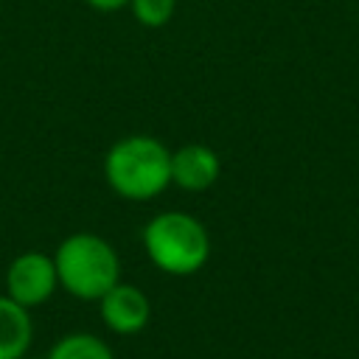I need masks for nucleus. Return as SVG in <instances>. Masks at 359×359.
Here are the masks:
<instances>
[{
  "mask_svg": "<svg viewBox=\"0 0 359 359\" xmlns=\"http://www.w3.org/2000/svg\"><path fill=\"white\" fill-rule=\"evenodd\" d=\"M129 8L143 28H163L171 22L177 0H129Z\"/></svg>",
  "mask_w": 359,
  "mask_h": 359,
  "instance_id": "1a4fd4ad",
  "label": "nucleus"
},
{
  "mask_svg": "<svg viewBox=\"0 0 359 359\" xmlns=\"http://www.w3.org/2000/svg\"><path fill=\"white\" fill-rule=\"evenodd\" d=\"M56 289H59V275H56L53 255L42 250H25L11 258L6 269V294L14 303L31 311L45 300H50Z\"/></svg>",
  "mask_w": 359,
  "mask_h": 359,
  "instance_id": "20e7f679",
  "label": "nucleus"
},
{
  "mask_svg": "<svg viewBox=\"0 0 359 359\" xmlns=\"http://www.w3.org/2000/svg\"><path fill=\"white\" fill-rule=\"evenodd\" d=\"M222 174L219 154L205 143H185L171 151V185L199 194L216 185Z\"/></svg>",
  "mask_w": 359,
  "mask_h": 359,
  "instance_id": "423d86ee",
  "label": "nucleus"
},
{
  "mask_svg": "<svg viewBox=\"0 0 359 359\" xmlns=\"http://www.w3.org/2000/svg\"><path fill=\"white\" fill-rule=\"evenodd\" d=\"M90 8L95 11H121V8H129V0H84Z\"/></svg>",
  "mask_w": 359,
  "mask_h": 359,
  "instance_id": "9d476101",
  "label": "nucleus"
},
{
  "mask_svg": "<svg viewBox=\"0 0 359 359\" xmlns=\"http://www.w3.org/2000/svg\"><path fill=\"white\" fill-rule=\"evenodd\" d=\"M104 180L121 199H154L171 185V151L151 135H126L107 149Z\"/></svg>",
  "mask_w": 359,
  "mask_h": 359,
  "instance_id": "f257e3e1",
  "label": "nucleus"
},
{
  "mask_svg": "<svg viewBox=\"0 0 359 359\" xmlns=\"http://www.w3.org/2000/svg\"><path fill=\"white\" fill-rule=\"evenodd\" d=\"M140 238L151 266L174 278L199 272L210 258L208 227L185 210H163L151 216L143 224Z\"/></svg>",
  "mask_w": 359,
  "mask_h": 359,
  "instance_id": "f03ea898",
  "label": "nucleus"
},
{
  "mask_svg": "<svg viewBox=\"0 0 359 359\" xmlns=\"http://www.w3.org/2000/svg\"><path fill=\"white\" fill-rule=\"evenodd\" d=\"M98 314H101V323L112 334L132 337V334H140L149 325V320H151V303H149V297H146L143 289L118 280L98 300Z\"/></svg>",
  "mask_w": 359,
  "mask_h": 359,
  "instance_id": "39448f33",
  "label": "nucleus"
},
{
  "mask_svg": "<svg viewBox=\"0 0 359 359\" xmlns=\"http://www.w3.org/2000/svg\"><path fill=\"white\" fill-rule=\"evenodd\" d=\"M59 286L76 300H101L121 280V258L98 233H70L53 252Z\"/></svg>",
  "mask_w": 359,
  "mask_h": 359,
  "instance_id": "7ed1b4c3",
  "label": "nucleus"
},
{
  "mask_svg": "<svg viewBox=\"0 0 359 359\" xmlns=\"http://www.w3.org/2000/svg\"><path fill=\"white\" fill-rule=\"evenodd\" d=\"M34 342V323L25 306L0 294V359H22Z\"/></svg>",
  "mask_w": 359,
  "mask_h": 359,
  "instance_id": "0eeeda50",
  "label": "nucleus"
},
{
  "mask_svg": "<svg viewBox=\"0 0 359 359\" xmlns=\"http://www.w3.org/2000/svg\"><path fill=\"white\" fill-rule=\"evenodd\" d=\"M45 359H115V353L101 337L90 331H73L59 337Z\"/></svg>",
  "mask_w": 359,
  "mask_h": 359,
  "instance_id": "6e6552de",
  "label": "nucleus"
}]
</instances>
